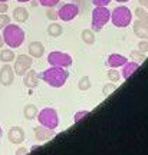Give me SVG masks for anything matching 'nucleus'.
Listing matches in <instances>:
<instances>
[{"instance_id": "28", "label": "nucleus", "mask_w": 148, "mask_h": 155, "mask_svg": "<svg viewBox=\"0 0 148 155\" xmlns=\"http://www.w3.org/2000/svg\"><path fill=\"white\" fill-rule=\"evenodd\" d=\"M60 0H39V3L45 7H55L56 5H59Z\"/></svg>"}, {"instance_id": "29", "label": "nucleus", "mask_w": 148, "mask_h": 155, "mask_svg": "<svg viewBox=\"0 0 148 155\" xmlns=\"http://www.w3.org/2000/svg\"><path fill=\"white\" fill-rule=\"evenodd\" d=\"M138 50L143 52V53H148V40H145V39L140 40V43H138Z\"/></svg>"}, {"instance_id": "39", "label": "nucleus", "mask_w": 148, "mask_h": 155, "mask_svg": "<svg viewBox=\"0 0 148 155\" xmlns=\"http://www.w3.org/2000/svg\"><path fill=\"white\" fill-rule=\"evenodd\" d=\"M115 2H118V3H126L128 0H115Z\"/></svg>"}, {"instance_id": "23", "label": "nucleus", "mask_w": 148, "mask_h": 155, "mask_svg": "<svg viewBox=\"0 0 148 155\" xmlns=\"http://www.w3.org/2000/svg\"><path fill=\"white\" fill-rule=\"evenodd\" d=\"M91 88V79L88 76H82L78 82V89L79 91H88Z\"/></svg>"}, {"instance_id": "30", "label": "nucleus", "mask_w": 148, "mask_h": 155, "mask_svg": "<svg viewBox=\"0 0 148 155\" xmlns=\"http://www.w3.org/2000/svg\"><path fill=\"white\" fill-rule=\"evenodd\" d=\"M115 89H116V85H114V82H111V83H108V85H105L102 92H104L105 96H108V95H109L112 91H115Z\"/></svg>"}, {"instance_id": "1", "label": "nucleus", "mask_w": 148, "mask_h": 155, "mask_svg": "<svg viewBox=\"0 0 148 155\" xmlns=\"http://www.w3.org/2000/svg\"><path fill=\"white\" fill-rule=\"evenodd\" d=\"M39 79H42L52 88H62L66 83V81L69 79V73L65 68L50 66L49 69L39 73Z\"/></svg>"}, {"instance_id": "17", "label": "nucleus", "mask_w": 148, "mask_h": 155, "mask_svg": "<svg viewBox=\"0 0 148 155\" xmlns=\"http://www.w3.org/2000/svg\"><path fill=\"white\" fill-rule=\"evenodd\" d=\"M13 19L16 20L17 23H25L28 22L29 19V12L26 7H23V6H20V7H16L15 10H13Z\"/></svg>"}, {"instance_id": "34", "label": "nucleus", "mask_w": 148, "mask_h": 155, "mask_svg": "<svg viewBox=\"0 0 148 155\" xmlns=\"http://www.w3.org/2000/svg\"><path fill=\"white\" fill-rule=\"evenodd\" d=\"M29 152L28 148H25V147H20V148H17L16 150V155H26Z\"/></svg>"}, {"instance_id": "35", "label": "nucleus", "mask_w": 148, "mask_h": 155, "mask_svg": "<svg viewBox=\"0 0 148 155\" xmlns=\"http://www.w3.org/2000/svg\"><path fill=\"white\" fill-rule=\"evenodd\" d=\"M138 3L143 6V7H145V9H148V0H138Z\"/></svg>"}, {"instance_id": "24", "label": "nucleus", "mask_w": 148, "mask_h": 155, "mask_svg": "<svg viewBox=\"0 0 148 155\" xmlns=\"http://www.w3.org/2000/svg\"><path fill=\"white\" fill-rule=\"evenodd\" d=\"M131 59L134 62H138V63H141V62H144V59H145V53H143V52H140V50H132L131 52Z\"/></svg>"}, {"instance_id": "12", "label": "nucleus", "mask_w": 148, "mask_h": 155, "mask_svg": "<svg viewBox=\"0 0 148 155\" xmlns=\"http://www.w3.org/2000/svg\"><path fill=\"white\" fill-rule=\"evenodd\" d=\"M23 85L29 89H35L39 85V73L33 69H29L28 72L23 75Z\"/></svg>"}, {"instance_id": "8", "label": "nucleus", "mask_w": 148, "mask_h": 155, "mask_svg": "<svg viewBox=\"0 0 148 155\" xmlns=\"http://www.w3.org/2000/svg\"><path fill=\"white\" fill-rule=\"evenodd\" d=\"M15 61L16 62H15L13 71H15V75H19V76H23L33 65L32 56L30 55H19L15 58Z\"/></svg>"}, {"instance_id": "15", "label": "nucleus", "mask_w": 148, "mask_h": 155, "mask_svg": "<svg viewBox=\"0 0 148 155\" xmlns=\"http://www.w3.org/2000/svg\"><path fill=\"white\" fill-rule=\"evenodd\" d=\"M128 59H126L125 56L122 55H118V53H112V55L108 56V59H106V65L109 68H122L125 65Z\"/></svg>"}, {"instance_id": "9", "label": "nucleus", "mask_w": 148, "mask_h": 155, "mask_svg": "<svg viewBox=\"0 0 148 155\" xmlns=\"http://www.w3.org/2000/svg\"><path fill=\"white\" fill-rule=\"evenodd\" d=\"M15 81V71L9 63H5L0 69V83L3 86H10Z\"/></svg>"}, {"instance_id": "20", "label": "nucleus", "mask_w": 148, "mask_h": 155, "mask_svg": "<svg viewBox=\"0 0 148 155\" xmlns=\"http://www.w3.org/2000/svg\"><path fill=\"white\" fill-rule=\"evenodd\" d=\"M81 39L83 40V43L93 45L95 43V33H93V30H91V29H85V30H82Z\"/></svg>"}, {"instance_id": "5", "label": "nucleus", "mask_w": 148, "mask_h": 155, "mask_svg": "<svg viewBox=\"0 0 148 155\" xmlns=\"http://www.w3.org/2000/svg\"><path fill=\"white\" fill-rule=\"evenodd\" d=\"M36 119L39 121V125H43L49 129H56L59 125V115L53 108H43L42 111H39Z\"/></svg>"}, {"instance_id": "37", "label": "nucleus", "mask_w": 148, "mask_h": 155, "mask_svg": "<svg viewBox=\"0 0 148 155\" xmlns=\"http://www.w3.org/2000/svg\"><path fill=\"white\" fill-rule=\"evenodd\" d=\"M3 45H5V40H3V36H2V35H0V48H2V46H3Z\"/></svg>"}, {"instance_id": "22", "label": "nucleus", "mask_w": 148, "mask_h": 155, "mask_svg": "<svg viewBox=\"0 0 148 155\" xmlns=\"http://www.w3.org/2000/svg\"><path fill=\"white\" fill-rule=\"evenodd\" d=\"M106 76H108V79H109L111 82H119L121 81V78H122V75H121V72H118L115 68H111L109 71H108V73H106Z\"/></svg>"}, {"instance_id": "4", "label": "nucleus", "mask_w": 148, "mask_h": 155, "mask_svg": "<svg viewBox=\"0 0 148 155\" xmlns=\"http://www.w3.org/2000/svg\"><path fill=\"white\" fill-rule=\"evenodd\" d=\"M111 20V12L106 6H95L92 10V28L93 32H101L106 23Z\"/></svg>"}, {"instance_id": "2", "label": "nucleus", "mask_w": 148, "mask_h": 155, "mask_svg": "<svg viewBox=\"0 0 148 155\" xmlns=\"http://www.w3.org/2000/svg\"><path fill=\"white\" fill-rule=\"evenodd\" d=\"M3 40L5 43L10 48V49H17L20 48L25 42V30H23L20 26L17 25H13V23H9L6 28H3Z\"/></svg>"}, {"instance_id": "3", "label": "nucleus", "mask_w": 148, "mask_h": 155, "mask_svg": "<svg viewBox=\"0 0 148 155\" xmlns=\"http://www.w3.org/2000/svg\"><path fill=\"white\" fill-rule=\"evenodd\" d=\"M111 22L115 28H128L132 22V12L126 6H118L111 13Z\"/></svg>"}, {"instance_id": "27", "label": "nucleus", "mask_w": 148, "mask_h": 155, "mask_svg": "<svg viewBox=\"0 0 148 155\" xmlns=\"http://www.w3.org/2000/svg\"><path fill=\"white\" fill-rule=\"evenodd\" d=\"M9 23H10V17L7 16L6 13H0V29L6 28Z\"/></svg>"}, {"instance_id": "40", "label": "nucleus", "mask_w": 148, "mask_h": 155, "mask_svg": "<svg viewBox=\"0 0 148 155\" xmlns=\"http://www.w3.org/2000/svg\"><path fill=\"white\" fill-rule=\"evenodd\" d=\"M19 3H26V2H30V0H17Z\"/></svg>"}, {"instance_id": "43", "label": "nucleus", "mask_w": 148, "mask_h": 155, "mask_svg": "<svg viewBox=\"0 0 148 155\" xmlns=\"http://www.w3.org/2000/svg\"><path fill=\"white\" fill-rule=\"evenodd\" d=\"M145 22H147V25H148V16H147V20H145Z\"/></svg>"}, {"instance_id": "42", "label": "nucleus", "mask_w": 148, "mask_h": 155, "mask_svg": "<svg viewBox=\"0 0 148 155\" xmlns=\"http://www.w3.org/2000/svg\"><path fill=\"white\" fill-rule=\"evenodd\" d=\"M0 2H9V0H0Z\"/></svg>"}, {"instance_id": "36", "label": "nucleus", "mask_w": 148, "mask_h": 155, "mask_svg": "<svg viewBox=\"0 0 148 155\" xmlns=\"http://www.w3.org/2000/svg\"><path fill=\"white\" fill-rule=\"evenodd\" d=\"M72 3H75V5H78V6H81V5H83V0H72Z\"/></svg>"}, {"instance_id": "6", "label": "nucleus", "mask_w": 148, "mask_h": 155, "mask_svg": "<svg viewBox=\"0 0 148 155\" xmlns=\"http://www.w3.org/2000/svg\"><path fill=\"white\" fill-rule=\"evenodd\" d=\"M48 63L50 66H58V68H69L73 63L71 55H68L65 52H59V50H53L48 55Z\"/></svg>"}, {"instance_id": "21", "label": "nucleus", "mask_w": 148, "mask_h": 155, "mask_svg": "<svg viewBox=\"0 0 148 155\" xmlns=\"http://www.w3.org/2000/svg\"><path fill=\"white\" fill-rule=\"evenodd\" d=\"M62 32H63V29H62V26H60L59 23L53 22L48 26V33H49V36H52V38H58V36H60Z\"/></svg>"}, {"instance_id": "11", "label": "nucleus", "mask_w": 148, "mask_h": 155, "mask_svg": "<svg viewBox=\"0 0 148 155\" xmlns=\"http://www.w3.org/2000/svg\"><path fill=\"white\" fill-rule=\"evenodd\" d=\"M33 131H35V138L39 142H45V141L50 139L55 135V129H49V128L43 127V125H38Z\"/></svg>"}, {"instance_id": "16", "label": "nucleus", "mask_w": 148, "mask_h": 155, "mask_svg": "<svg viewBox=\"0 0 148 155\" xmlns=\"http://www.w3.org/2000/svg\"><path fill=\"white\" fill-rule=\"evenodd\" d=\"M138 68H140V63L138 62H126L125 65L122 66V72H121V75L124 76V79H130V78L135 73V71H137Z\"/></svg>"}, {"instance_id": "38", "label": "nucleus", "mask_w": 148, "mask_h": 155, "mask_svg": "<svg viewBox=\"0 0 148 155\" xmlns=\"http://www.w3.org/2000/svg\"><path fill=\"white\" fill-rule=\"evenodd\" d=\"M39 148V145H33L32 148H30V151H35V150H38Z\"/></svg>"}, {"instance_id": "19", "label": "nucleus", "mask_w": 148, "mask_h": 155, "mask_svg": "<svg viewBox=\"0 0 148 155\" xmlns=\"http://www.w3.org/2000/svg\"><path fill=\"white\" fill-rule=\"evenodd\" d=\"M15 58H16V55L10 49H5L0 52V62H3V63H10L15 61Z\"/></svg>"}, {"instance_id": "26", "label": "nucleus", "mask_w": 148, "mask_h": 155, "mask_svg": "<svg viewBox=\"0 0 148 155\" xmlns=\"http://www.w3.org/2000/svg\"><path fill=\"white\" fill-rule=\"evenodd\" d=\"M46 16H48V19H50L52 22H56V20L59 19V17H58V10H56L55 7H48Z\"/></svg>"}, {"instance_id": "41", "label": "nucleus", "mask_w": 148, "mask_h": 155, "mask_svg": "<svg viewBox=\"0 0 148 155\" xmlns=\"http://www.w3.org/2000/svg\"><path fill=\"white\" fill-rule=\"evenodd\" d=\"M2 135H3V131H2V127H0V138H2Z\"/></svg>"}, {"instance_id": "33", "label": "nucleus", "mask_w": 148, "mask_h": 155, "mask_svg": "<svg viewBox=\"0 0 148 155\" xmlns=\"http://www.w3.org/2000/svg\"><path fill=\"white\" fill-rule=\"evenodd\" d=\"M9 9V5H7V2H0V13H6Z\"/></svg>"}, {"instance_id": "32", "label": "nucleus", "mask_w": 148, "mask_h": 155, "mask_svg": "<svg viewBox=\"0 0 148 155\" xmlns=\"http://www.w3.org/2000/svg\"><path fill=\"white\" fill-rule=\"evenodd\" d=\"M92 2V5L95 6H106L111 3V0H91Z\"/></svg>"}, {"instance_id": "25", "label": "nucleus", "mask_w": 148, "mask_h": 155, "mask_svg": "<svg viewBox=\"0 0 148 155\" xmlns=\"http://www.w3.org/2000/svg\"><path fill=\"white\" fill-rule=\"evenodd\" d=\"M135 16H137L140 20H147V16H148L147 9H145V7H143V6L137 7V9H135Z\"/></svg>"}, {"instance_id": "13", "label": "nucleus", "mask_w": 148, "mask_h": 155, "mask_svg": "<svg viewBox=\"0 0 148 155\" xmlns=\"http://www.w3.org/2000/svg\"><path fill=\"white\" fill-rule=\"evenodd\" d=\"M134 33L140 39H145L148 40V25L145 20H135L134 22Z\"/></svg>"}, {"instance_id": "31", "label": "nucleus", "mask_w": 148, "mask_h": 155, "mask_svg": "<svg viewBox=\"0 0 148 155\" xmlns=\"http://www.w3.org/2000/svg\"><path fill=\"white\" fill-rule=\"evenodd\" d=\"M88 114H89L88 111H79V112H76V114H75V116H73V121H75V122H79L83 118V116H86Z\"/></svg>"}, {"instance_id": "14", "label": "nucleus", "mask_w": 148, "mask_h": 155, "mask_svg": "<svg viewBox=\"0 0 148 155\" xmlns=\"http://www.w3.org/2000/svg\"><path fill=\"white\" fill-rule=\"evenodd\" d=\"M28 52L32 58L39 59V58H42L43 53H45V46H43V43H40V42H38V40H35V42H30V43H29Z\"/></svg>"}, {"instance_id": "18", "label": "nucleus", "mask_w": 148, "mask_h": 155, "mask_svg": "<svg viewBox=\"0 0 148 155\" xmlns=\"http://www.w3.org/2000/svg\"><path fill=\"white\" fill-rule=\"evenodd\" d=\"M38 114H39V109L33 105V104H28V105L23 108V116H25V119H28V121L36 119Z\"/></svg>"}, {"instance_id": "7", "label": "nucleus", "mask_w": 148, "mask_h": 155, "mask_svg": "<svg viewBox=\"0 0 148 155\" xmlns=\"http://www.w3.org/2000/svg\"><path fill=\"white\" fill-rule=\"evenodd\" d=\"M79 6L75 3H65L60 6V9L58 10V17L63 22H71L79 15Z\"/></svg>"}, {"instance_id": "10", "label": "nucleus", "mask_w": 148, "mask_h": 155, "mask_svg": "<svg viewBox=\"0 0 148 155\" xmlns=\"http://www.w3.org/2000/svg\"><path fill=\"white\" fill-rule=\"evenodd\" d=\"M25 131H23V128L20 127H12L9 131H7V139L10 141L12 144H22L23 141H25Z\"/></svg>"}]
</instances>
